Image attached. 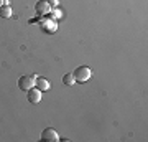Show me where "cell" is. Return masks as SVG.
Here are the masks:
<instances>
[{
  "label": "cell",
  "instance_id": "cell-1",
  "mask_svg": "<svg viewBox=\"0 0 148 142\" xmlns=\"http://www.w3.org/2000/svg\"><path fill=\"white\" fill-rule=\"evenodd\" d=\"M74 79H76V83H86L87 79H90L92 76V71H90L87 66H79V68L74 71Z\"/></svg>",
  "mask_w": 148,
  "mask_h": 142
},
{
  "label": "cell",
  "instance_id": "cell-10",
  "mask_svg": "<svg viewBox=\"0 0 148 142\" xmlns=\"http://www.w3.org/2000/svg\"><path fill=\"white\" fill-rule=\"evenodd\" d=\"M3 3H5V0H0V7L3 5Z\"/></svg>",
  "mask_w": 148,
  "mask_h": 142
},
{
  "label": "cell",
  "instance_id": "cell-2",
  "mask_svg": "<svg viewBox=\"0 0 148 142\" xmlns=\"http://www.w3.org/2000/svg\"><path fill=\"white\" fill-rule=\"evenodd\" d=\"M41 141H45V142H58L59 136H58V132H56V129L46 127V129L41 132Z\"/></svg>",
  "mask_w": 148,
  "mask_h": 142
},
{
  "label": "cell",
  "instance_id": "cell-7",
  "mask_svg": "<svg viewBox=\"0 0 148 142\" xmlns=\"http://www.w3.org/2000/svg\"><path fill=\"white\" fill-rule=\"evenodd\" d=\"M0 17H2V18H8V17H12V7L3 3V5L0 7Z\"/></svg>",
  "mask_w": 148,
  "mask_h": 142
},
{
  "label": "cell",
  "instance_id": "cell-8",
  "mask_svg": "<svg viewBox=\"0 0 148 142\" xmlns=\"http://www.w3.org/2000/svg\"><path fill=\"white\" fill-rule=\"evenodd\" d=\"M63 83L68 84V86H73L74 83H76V79H74V74L73 73H66L63 76Z\"/></svg>",
  "mask_w": 148,
  "mask_h": 142
},
{
  "label": "cell",
  "instance_id": "cell-5",
  "mask_svg": "<svg viewBox=\"0 0 148 142\" xmlns=\"http://www.w3.org/2000/svg\"><path fill=\"white\" fill-rule=\"evenodd\" d=\"M35 10L40 15H46V13H49L51 7H49V3H48L46 0H40V2H36V5H35Z\"/></svg>",
  "mask_w": 148,
  "mask_h": 142
},
{
  "label": "cell",
  "instance_id": "cell-9",
  "mask_svg": "<svg viewBox=\"0 0 148 142\" xmlns=\"http://www.w3.org/2000/svg\"><path fill=\"white\" fill-rule=\"evenodd\" d=\"M48 3H49V7H56V5L59 3V0H49Z\"/></svg>",
  "mask_w": 148,
  "mask_h": 142
},
{
  "label": "cell",
  "instance_id": "cell-4",
  "mask_svg": "<svg viewBox=\"0 0 148 142\" xmlns=\"http://www.w3.org/2000/svg\"><path fill=\"white\" fill-rule=\"evenodd\" d=\"M27 98L32 104H38V103L41 101V91L33 86V88H30V89L27 91Z\"/></svg>",
  "mask_w": 148,
  "mask_h": 142
},
{
  "label": "cell",
  "instance_id": "cell-3",
  "mask_svg": "<svg viewBox=\"0 0 148 142\" xmlns=\"http://www.w3.org/2000/svg\"><path fill=\"white\" fill-rule=\"evenodd\" d=\"M35 78L36 76H21L20 79H18V88H20L21 91H28L30 88H33L35 86Z\"/></svg>",
  "mask_w": 148,
  "mask_h": 142
},
{
  "label": "cell",
  "instance_id": "cell-6",
  "mask_svg": "<svg viewBox=\"0 0 148 142\" xmlns=\"http://www.w3.org/2000/svg\"><path fill=\"white\" fill-rule=\"evenodd\" d=\"M35 84H36V88L40 91H46V89H49V83H48V79L46 78H35Z\"/></svg>",
  "mask_w": 148,
  "mask_h": 142
}]
</instances>
